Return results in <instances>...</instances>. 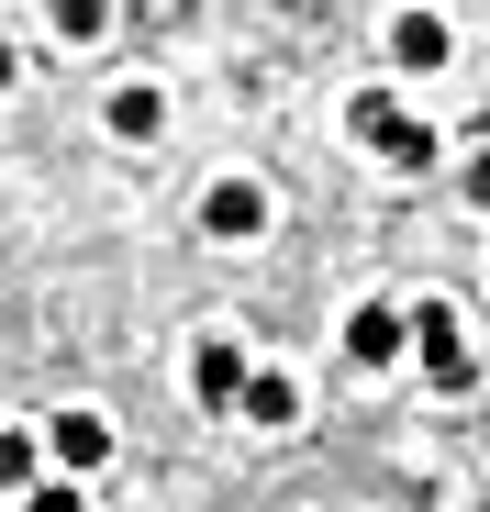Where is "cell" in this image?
Wrapping results in <instances>:
<instances>
[{
  "mask_svg": "<svg viewBox=\"0 0 490 512\" xmlns=\"http://www.w3.org/2000/svg\"><path fill=\"white\" fill-rule=\"evenodd\" d=\"M346 134H357L368 156H390V167H424V156H435V134L401 112V90H357V101H346Z\"/></svg>",
  "mask_w": 490,
  "mask_h": 512,
  "instance_id": "cell-1",
  "label": "cell"
},
{
  "mask_svg": "<svg viewBox=\"0 0 490 512\" xmlns=\"http://www.w3.org/2000/svg\"><path fill=\"white\" fill-rule=\"evenodd\" d=\"M401 346H424V379H435V390H468V334H457L446 301H413V312H401Z\"/></svg>",
  "mask_w": 490,
  "mask_h": 512,
  "instance_id": "cell-2",
  "label": "cell"
},
{
  "mask_svg": "<svg viewBox=\"0 0 490 512\" xmlns=\"http://www.w3.org/2000/svg\"><path fill=\"white\" fill-rule=\"evenodd\" d=\"M268 223H279V212H268L257 179H212V190H201V234H212V245H257Z\"/></svg>",
  "mask_w": 490,
  "mask_h": 512,
  "instance_id": "cell-3",
  "label": "cell"
},
{
  "mask_svg": "<svg viewBox=\"0 0 490 512\" xmlns=\"http://www.w3.org/2000/svg\"><path fill=\"white\" fill-rule=\"evenodd\" d=\"M234 412L268 423V435H290V423H301V379H290V368H245V379H234Z\"/></svg>",
  "mask_w": 490,
  "mask_h": 512,
  "instance_id": "cell-4",
  "label": "cell"
},
{
  "mask_svg": "<svg viewBox=\"0 0 490 512\" xmlns=\"http://www.w3.org/2000/svg\"><path fill=\"white\" fill-rule=\"evenodd\" d=\"M101 123H112L123 145H156V134H168V90H156V78H123V90L101 101Z\"/></svg>",
  "mask_w": 490,
  "mask_h": 512,
  "instance_id": "cell-5",
  "label": "cell"
},
{
  "mask_svg": "<svg viewBox=\"0 0 490 512\" xmlns=\"http://www.w3.org/2000/svg\"><path fill=\"white\" fill-rule=\"evenodd\" d=\"M446 56H457V34H446L435 12H401V23H390V67H401V78H435Z\"/></svg>",
  "mask_w": 490,
  "mask_h": 512,
  "instance_id": "cell-6",
  "label": "cell"
},
{
  "mask_svg": "<svg viewBox=\"0 0 490 512\" xmlns=\"http://www.w3.org/2000/svg\"><path fill=\"white\" fill-rule=\"evenodd\" d=\"M234 379H245V346H234V334H201V357H190V401H201V412H234Z\"/></svg>",
  "mask_w": 490,
  "mask_h": 512,
  "instance_id": "cell-7",
  "label": "cell"
},
{
  "mask_svg": "<svg viewBox=\"0 0 490 512\" xmlns=\"http://www.w3.org/2000/svg\"><path fill=\"white\" fill-rule=\"evenodd\" d=\"M346 357H357V368H390V357H401V301H357Z\"/></svg>",
  "mask_w": 490,
  "mask_h": 512,
  "instance_id": "cell-8",
  "label": "cell"
},
{
  "mask_svg": "<svg viewBox=\"0 0 490 512\" xmlns=\"http://www.w3.org/2000/svg\"><path fill=\"white\" fill-rule=\"evenodd\" d=\"M45 457H56V468H101V457H112V423H101V412H56Z\"/></svg>",
  "mask_w": 490,
  "mask_h": 512,
  "instance_id": "cell-9",
  "label": "cell"
},
{
  "mask_svg": "<svg viewBox=\"0 0 490 512\" xmlns=\"http://www.w3.org/2000/svg\"><path fill=\"white\" fill-rule=\"evenodd\" d=\"M56 34H67V45H101V34H112V0H56Z\"/></svg>",
  "mask_w": 490,
  "mask_h": 512,
  "instance_id": "cell-10",
  "label": "cell"
},
{
  "mask_svg": "<svg viewBox=\"0 0 490 512\" xmlns=\"http://www.w3.org/2000/svg\"><path fill=\"white\" fill-rule=\"evenodd\" d=\"M45 468H34V435H0V490H34Z\"/></svg>",
  "mask_w": 490,
  "mask_h": 512,
  "instance_id": "cell-11",
  "label": "cell"
},
{
  "mask_svg": "<svg viewBox=\"0 0 490 512\" xmlns=\"http://www.w3.org/2000/svg\"><path fill=\"white\" fill-rule=\"evenodd\" d=\"M23 512H90V501H78V479H34V490H12Z\"/></svg>",
  "mask_w": 490,
  "mask_h": 512,
  "instance_id": "cell-12",
  "label": "cell"
},
{
  "mask_svg": "<svg viewBox=\"0 0 490 512\" xmlns=\"http://www.w3.org/2000/svg\"><path fill=\"white\" fill-rule=\"evenodd\" d=\"M12 67H23V56H12V45H0V90H12Z\"/></svg>",
  "mask_w": 490,
  "mask_h": 512,
  "instance_id": "cell-13",
  "label": "cell"
}]
</instances>
